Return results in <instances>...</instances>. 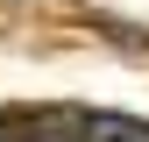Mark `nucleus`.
I'll use <instances>...</instances> for the list:
<instances>
[{
	"mask_svg": "<svg viewBox=\"0 0 149 142\" xmlns=\"http://www.w3.org/2000/svg\"><path fill=\"white\" fill-rule=\"evenodd\" d=\"M78 135H85V142H149V128L128 121V114H85Z\"/></svg>",
	"mask_w": 149,
	"mask_h": 142,
	"instance_id": "obj_1",
	"label": "nucleus"
}]
</instances>
